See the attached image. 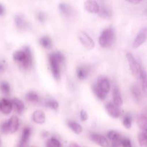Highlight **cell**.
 Returning a JSON list of instances; mask_svg holds the SVG:
<instances>
[{"label": "cell", "mask_w": 147, "mask_h": 147, "mask_svg": "<svg viewBox=\"0 0 147 147\" xmlns=\"http://www.w3.org/2000/svg\"><path fill=\"white\" fill-rule=\"evenodd\" d=\"M144 115L147 116V108H146V109H144Z\"/></svg>", "instance_id": "cell-44"}, {"label": "cell", "mask_w": 147, "mask_h": 147, "mask_svg": "<svg viewBox=\"0 0 147 147\" xmlns=\"http://www.w3.org/2000/svg\"><path fill=\"white\" fill-rule=\"evenodd\" d=\"M147 40V28L146 27H144L141 29L138 33L135 38L134 39L133 42L132 46L133 48H138L141 45L144 44Z\"/></svg>", "instance_id": "cell-6"}, {"label": "cell", "mask_w": 147, "mask_h": 147, "mask_svg": "<svg viewBox=\"0 0 147 147\" xmlns=\"http://www.w3.org/2000/svg\"><path fill=\"white\" fill-rule=\"evenodd\" d=\"M126 57L128 62V65H129L130 70H131L133 76L135 78H140V76H141V73L142 71V68H141V65L138 63V62L135 60L134 56L131 53H127Z\"/></svg>", "instance_id": "cell-3"}, {"label": "cell", "mask_w": 147, "mask_h": 147, "mask_svg": "<svg viewBox=\"0 0 147 147\" xmlns=\"http://www.w3.org/2000/svg\"><path fill=\"white\" fill-rule=\"evenodd\" d=\"M5 69H6V66L4 65V63L2 62H0V74L4 73L5 71Z\"/></svg>", "instance_id": "cell-39"}, {"label": "cell", "mask_w": 147, "mask_h": 147, "mask_svg": "<svg viewBox=\"0 0 147 147\" xmlns=\"http://www.w3.org/2000/svg\"><path fill=\"white\" fill-rule=\"evenodd\" d=\"M37 19L40 22H43L46 20V14H45L43 11H40V12L37 13Z\"/></svg>", "instance_id": "cell-36"}, {"label": "cell", "mask_w": 147, "mask_h": 147, "mask_svg": "<svg viewBox=\"0 0 147 147\" xmlns=\"http://www.w3.org/2000/svg\"><path fill=\"white\" fill-rule=\"evenodd\" d=\"M137 123L140 129L147 132V116L144 114H141L137 118Z\"/></svg>", "instance_id": "cell-20"}, {"label": "cell", "mask_w": 147, "mask_h": 147, "mask_svg": "<svg viewBox=\"0 0 147 147\" xmlns=\"http://www.w3.org/2000/svg\"><path fill=\"white\" fill-rule=\"evenodd\" d=\"M80 118L82 119V121H85L87 120L88 119V115L86 113V112L85 111L82 110L80 112Z\"/></svg>", "instance_id": "cell-37"}, {"label": "cell", "mask_w": 147, "mask_h": 147, "mask_svg": "<svg viewBox=\"0 0 147 147\" xmlns=\"http://www.w3.org/2000/svg\"><path fill=\"white\" fill-rule=\"evenodd\" d=\"M59 8L61 12L66 17H69L71 14L72 9L69 4H65V3H61L59 5Z\"/></svg>", "instance_id": "cell-22"}, {"label": "cell", "mask_w": 147, "mask_h": 147, "mask_svg": "<svg viewBox=\"0 0 147 147\" xmlns=\"http://www.w3.org/2000/svg\"><path fill=\"white\" fill-rule=\"evenodd\" d=\"M89 74V69L86 66H79L76 69V75L79 80H84Z\"/></svg>", "instance_id": "cell-19"}, {"label": "cell", "mask_w": 147, "mask_h": 147, "mask_svg": "<svg viewBox=\"0 0 147 147\" xmlns=\"http://www.w3.org/2000/svg\"><path fill=\"white\" fill-rule=\"evenodd\" d=\"M97 84L100 88L102 91L105 92L106 94L108 93L110 88V82L108 78H99L98 80V82Z\"/></svg>", "instance_id": "cell-14"}, {"label": "cell", "mask_w": 147, "mask_h": 147, "mask_svg": "<svg viewBox=\"0 0 147 147\" xmlns=\"http://www.w3.org/2000/svg\"><path fill=\"white\" fill-rule=\"evenodd\" d=\"M13 109L12 102L7 98L0 100V111L4 115H9Z\"/></svg>", "instance_id": "cell-8"}, {"label": "cell", "mask_w": 147, "mask_h": 147, "mask_svg": "<svg viewBox=\"0 0 147 147\" xmlns=\"http://www.w3.org/2000/svg\"><path fill=\"white\" fill-rule=\"evenodd\" d=\"M48 135H49L48 132L44 131V132H43V134H42V136H43V138H46V137H47V136H48Z\"/></svg>", "instance_id": "cell-43"}, {"label": "cell", "mask_w": 147, "mask_h": 147, "mask_svg": "<svg viewBox=\"0 0 147 147\" xmlns=\"http://www.w3.org/2000/svg\"><path fill=\"white\" fill-rule=\"evenodd\" d=\"M31 135V129L29 127L24 128L22 131V134L21 135V138L20 139L17 147H25L26 144L28 142L30 136Z\"/></svg>", "instance_id": "cell-11"}, {"label": "cell", "mask_w": 147, "mask_h": 147, "mask_svg": "<svg viewBox=\"0 0 147 147\" xmlns=\"http://www.w3.org/2000/svg\"><path fill=\"white\" fill-rule=\"evenodd\" d=\"M4 14V8L1 4H0V16H2Z\"/></svg>", "instance_id": "cell-41"}, {"label": "cell", "mask_w": 147, "mask_h": 147, "mask_svg": "<svg viewBox=\"0 0 147 147\" xmlns=\"http://www.w3.org/2000/svg\"><path fill=\"white\" fill-rule=\"evenodd\" d=\"M40 43L42 47L46 49H50L52 46L51 39L48 37H46V36L41 37L40 39Z\"/></svg>", "instance_id": "cell-27"}, {"label": "cell", "mask_w": 147, "mask_h": 147, "mask_svg": "<svg viewBox=\"0 0 147 147\" xmlns=\"http://www.w3.org/2000/svg\"><path fill=\"white\" fill-rule=\"evenodd\" d=\"M25 99L28 101H30V103H37L39 101V97L37 95V93H35V92L30 91L26 94L25 96Z\"/></svg>", "instance_id": "cell-26"}, {"label": "cell", "mask_w": 147, "mask_h": 147, "mask_svg": "<svg viewBox=\"0 0 147 147\" xmlns=\"http://www.w3.org/2000/svg\"><path fill=\"white\" fill-rule=\"evenodd\" d=\"M122 123L126 129H131V126H132V117L131 115L127 113L124 116Z\"/></svg>", "instance_id": "cell-33"}, {"label": "cell", "mask_w": 147, "mask_h": 147, "mask_svg": "<svg viewBox=\"0 0 147 147\" xmlns=\"http://www.w3.org/2000/svg\"><path fill=\"white\" fill-rule=\"evenodd\" d=\"M107 136H108V138L111 141V142L122 139L121 135L119 133H118L117 131H110L107 134Z\"/></svg>", "instance_id": "cell-32"}, {"label": "cell", "mask_w": 147, "mask_h": 147, "mask_svg": "<svg viewBox=\"0 0 147 147\" xmlns=\"http://www.w3.org/2000/svg\"><path fill=\"white\" fill-rule=\"evenodd\" d=\"M14 21H15L16 26H17V27L19 30H24V29L27 28V23L24 19L23 16L20 15V14L16 15L15 18H14Z\"/></svg>", "instance_id": "cell-16"}, {"label": "cell", "mask_w": 147, "mask_h": 147, "mask_svg": "<svg viewBox=\"0 0 147 147\" xmlns=\"http://www.w3.org/2000/svg\"><path fill=\"white\" fill-rule=\"evenodd\" d=\"M0 131L4 134H7L10 133L8 121H5L0 125Z\"/></svg>", "instance_id": "cell-34"}, {"label": "cell", "mask_w": 147, "mask_h": 147, "mask_svg": "<svg viewBox=\"0 0 147 147\" xmlns=\"http://www.w3.org/2000/svg\"><path fill=\"white\" fill-rule=\"evenodd\" d=\"M78 37L82 45L87 50H92L95 47V42L92 38L83 31H80L78 34Z\"/></svg>", "instance_id": "cell-5"}, {"label": "cell", "mask_w": 147, "mask_h": 147, "mask_svg": "<svg viewBox=\"0 0 147 147\" xmlns=\"http://www.w3.org/2000/svg\"><path fill=\"white\" fill-rule=\"evenodd\" d=\"M138 144L140 147H147V134L144 132L138 134Z\"/></svg>", "instance_id": "cell-28"}, {"label": "cell", "mask_w": 147, "mask_h": 147, "mask_svg": "<svg viewBox=\"0 0 147 147\" xmlns=\"http://www.w3.org/2000/svg\"><path fill=\"white\" fill-rule=\"evenodd\" d=\"M49 63H50V70H51L52 74L53 77L56 80H59L61 78V70H60V65L61 63L58 60L56 57L55 56L54 53L49 55Z\"/></svg>", "instance_id": "cell-4"}, {"label": "cell", "mask_w": 147, "mask_h": 147, "mask_svg": "<svg viewBox=\"0 0 147 147\" xmlns=\"http://www.w3.org/2000/svg\"><path fill=\"white\" fill-rule=\"evenodd\" d=\"M125 1H127L128 2H129V3H131V4H138V3L141 2L142 0H125Z\"/></svg>", "instance_id": "cell-40"}, {"label": "cell", "mask_w": 147, "mask_h": 147, "mask_svg": "<svg viewBox=\"0 0 147 147\" xmlns=\"http://www.w3.org/2000/svg\"><path fill=\"white\" fill-rule=\"evenodd\" d=\"M46 146V147H61V144L59 139L55 137H51L47 141Z\"/></svg>", "instance_id": "cell-30"}, {"label": "cell", "mask_w": 147, "mask_h": 147, "mask_svg": "<svg viewBox=\"0 0 147 147\" xmlns=\"http://www.w3.org/2000/svg\"><path fill=\"white\" fill-rule=\"evenodd\" d=\"M140 79L141 81V87H142L143 92L147 96V73L143 69L141 73V76H140Z\"/></svg>", "instance_id": "cell-23"}, {"label": "cell", "mask_w": 147, "mask_h": 147, "mask_svg": "<svg viewBox=\"0 0 147 147\" xmlns=\"http://www.w3.org/2000/svg\"><path fill=\"white\" fill-rule=\"evenodd\" d=\"M121 141H122V139H118V140L112 141V144H111V147H120L121 146Z\"/></svg>", "instance_id": "cell-38"}, {"label": "cell", "mask_w": 147, "mask_h": 147, "mask_svg": "<svg viewBox=\"0 0 147 147\" xmlns=\"http://www.w3.org/2000/svg\"><path fill=\"white\" fill-rule=\"evenodd\" d=\"M9 129H10V133L14 134L18 130L20 126V121L17 116H12L8 120Z\"/></svg>", "instance_id": "cell-12"}, {"label": "cell", "mask_w": 147, "mask_h": 147, "mask_svg": "<svg viewBox=\"0 0 147 147\" xmlns=\"http://www.w3.org/2000/svg\"><path fill=\"white\" fill-rule=\"evenodd\" d=\"M33 121L37 124H43L46 121V116L42 111H35L32 116Z\"/></svg>", "instance_id": "cell-13"}, {"label": "cell", "mask_w": 147, "mask_h": 147, "mask_svg": "<svg viewBox=\"0 0 147 147\" xmlns=\"http://www.w3.org/2000/svg\"><path fill=\"white\" fill-rule=\"evenodd\" d=\"M92 90L98 98L100 99V100H105L107 94L101 90V88L97 86V84H95L92 86Z\"/></svg>", "instance_id": "cell-25"}, {"label": "cell", "mask_w": 147, "mask_h": 147, "mask_svg": "<svg viewBox=\"0 0 147 147\" xmlns=\"http://www.w3.org/2000/svg\"><path fill=\"white\" fill-rule=\"evenodd\" d=\"M112 99H113V103L117 106H120L122 104V100L121 98L120 93L117 86H115L112 90Z\"/></svg>", "instance_id": "cell-15"}, {"label": "cell", "mask_w": 147, "mask_h": 147, "mask_svg": "<svg viewBox=\"0 0 147 147\" xmlns=\"http://www.w3.org/2000/svg\"><path fill=\"white\" fill-rule=\"evenodd\" d=\"M45 106L53 110H57L59 108V103L54 99H48L45 102Z\"/></svg>", "instance_id": "cell-31"}, {"label": "cell", "mask_w": 147, "mask_h": 147, "mask_svg": "<svg viewBox=\"0 0 147 147\" xmlns=\"http://www.w3.org/2000/svg\"><path fill=\"white\" fill-rule=\"evenodd\" d=\"M114 41V31L112 27L105 29L101 33L99 38V43L101 47L108 48L112 45Z\"/></svg>", "instance_id": "cell-2"}, {"label": "cell", "mask_w": 147, "mask_h": 147, "mask_svg": "<svg viewBox=\"0 0 147 147\" xmlns=\"http://www.w3.org/2000/svg\"><path fill=\"white\" fill-rule=\"evenodd\" d=\"M0 90L6 96H9L10 93V84L7 81L0 82Z\"/></svg>", "instance_id": "cell-29"}, {"label": "cell", "mask_w": 147, "mask_h": 147, "mask_svg": "<svg viewBox=\"0 0 147 147\" xmlns=\"http://www.w3.org/2000/svg\"><path fill=\"white\" fill-rule=\"evenodd\" d=\"M1 146V138H0V147Z\"/></svg>", "instance_id": "cell-45"}, {"label": "cell", "mask_w": 147, "mask_h": 147, "mask_svg": "<svg viewBox=\"0 0 147 147\" xmlns=\"http://www.w3.org/2000/svg\"><path fill=\"white\" fill-rule=\"evenodd\" d=\"M131 93H132L134 99H135L137 102L141 101L142 96H141V89H140L139 86L136 84L133 85V86L131 87Z\"/></svg>", "instance_id": "cell-21"}, {"label": "cell", "mask_w": 147, "mask_h": 147, "mask_svg": "<svg viewBox=\"0 0 147 147\" xmlns=\"http://www.w3.org/2000/svg\"><path fill=\"white\" fill-rule=\"evenodd\" d=\"M105 109H106L108 113L111 117L118 119V118H119L120 116V111L118 109V106H115L114 103H107L106 106H105Z\"/></svg>", "instance_id": "cell-9"}, {"label": "cell", "mask_w": 147, "mask_h": 147, "mask_svg": "<svg viewBox=\"0 0 147 147\" xmlns=\"http://www.w3.org/2000/svg\"><path fill=\"white\" fill-rule=\"evenodd\" d=\"M69 147H79V145H78L76 143L72 142V143H71L70 145H69Z\"/></svg>", "instance_id": "cell-42"}, {"label": "cell", "mask_w": 147, "mask_h": 147, "mask_svg": "<svg viewBox=\"0 0 147 147\" xmlns=\"http://www.w3.org/2000/svg\"><path fill=\"white\" fill-rule=\"evenodd\" d=\"M68 126L76 134H80L82 132V127L77 122L74 121H69Z\"/></svg>", "instance_id": "cell-24"}, {"label": "cell", "mask_w": 147, "mask_h": 147, "mask_svg": "<svg viewBox=\"0 0 147 147\" xmlns=\"http://www.w3.org/2000/svg\"><path fill=\"white\" fill-rule=\"evenodd\" d=\"M121 146L122 147H132V143L128 138H122L121 141Z\"/></svg>", "instance_id": "cell-35"}, {"label": "cell", "mask_w": 147, "mask_h": 147, "mask_svg": "<svg viewBox=\"0 0 147 147\" xmlns=\"http://www.w3.org/2000/svg\"><path fill=\"white\" fill-rule=\"evenodd\" d=\"M98 14H99V17H102V18L108 19L112 16V11L108 6L103 4L101 7H99V11Z\"/></svg>", "instance_id": "cell-18"}, {"label": "cell", "mask_w": 147, "mask_h": 147, "mask_svg": "<svg viewBox=\"0 0 147 147\" xmlns=\"http://www.w3.org/2000/svg\"><path fill=\"white\" fill-rule=\"evenodd\" d=\"M13 59L18 63L24 70H27L33 65V57L29 47H24L23 50H17L13 54Z\"/></svg>", "instance_id": "cell-1"}, {"label": "cell", "mask_w": 147, "mask_h": 147, "mask_svg": "<svg viewBox=\"0 0 147 147\" xmlns=\"http://www.w3.org/2000/svg\"><path fill=\"white\" fill-rule=\"evenodd\" d=\"M12 102L13 108L14 109V111L19 114H21L23 111L24 110V105L23 102L18 98H14L12 100Z\"/></svg>", "instance_id": "cell-17"}, {"label": "cell", "mask_w": 147, "mask_h": 147, "mask_svg": "<svg viewBox=\"0 0 147 147\" xmlns=\"http://www.w3.org/2000/svg\"><path fill=\"white\" fill-rule=\"evenodd\" d=\"M84 9L89 13L98 14L99 11V6L95 0H86L84 3Z\"/></svg>", "instance_id": "cell-10"}, {"label": "cell", "mask_w": 147, "mask_h": 147, "mask_svg": "<svg viewBox=\"0 0 147 147\" xmlns=\"http://www.w3.org/2000/svg\"><path fill=\"white\" fill-rule=\"evenodd\" d=\"M89 139L91 141L95 142V144H98L101 147H108L109 146V142L108 139L103 136L102 135L96 133H90L89 134Z\"/></svg>", "instance_id": "cell-7"}]
</instances>
